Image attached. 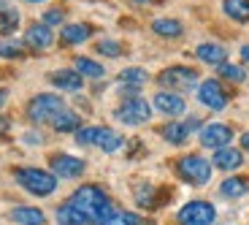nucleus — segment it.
Listing matches in <instances>:
<instances>
[{
  "label": "nucleus",
  "instance_id": "13",
  "mask_svg": "<svg viewBox=\"0 0 249 225\" xmlns=\"http://www.w3.org/2000/svg\"><path fill=\"white\" fill-rule=\"evenodd\" d=\"M200 122L198 119H187V122H168V125L162 128V138L168 141V144H184L190 133L198 128Z\"/></svg>",
  "mask_w": 249,
  "mask_h": 225
},
{
  "label": "nucleus",
  "instance_id": "4",
  "mask_svg": "<svg viewBox=\"0 0 249 225\" xmlns=\"http://www.w3.org/2000/svg\"><path fill=\"white\" fill-rule=\"evenodd\" d=\"M176 174L190 185H206L212 179V163L200 155H187L176 163Z\"/></svg>",
  "mask_w": 249,
  "mask_h": 225
},
{
  "label": "nucleus",
  "instance_id": "18",
  "mask_svg": "<svg viewBox=\"0 0 249 225\" xmlns=\"http://www.w3.org/2000/svg\"><path fill=\"white\" fill-rule=\"evenodd\" d=\"M49 125L54 128L57 133H73V131H79L81 119H79V114H76V112H68V109H62V112L49 122Z\"/></svg>",
  "mask_w": 249,
  "mask_h": 225
},
{
  "label": "nucleus",
  "instance_id": "11",
  "mask_svg": "<svg viewBox=\"0 0 249 225\" xmlns=\"http://www.w3.org/2000/svg\"><path fill=\"white\" fill-rule=\"evenodd\" d=\"M52 41H54V33H52V27H46L44 22L30 25V27H27V33H25V44L30 46V49H36V52L49 49Z\"/></svg>",
  "mask_w": 249,
  "mask_h": 225
},
{
  "label": "nucleus",
  "instance_id": "15",
  "mask_svg": "<svg viewBox=\"0 0 249 225\" xmlns=\"http://www.w3.org/2000/svg\"><path fill=\"white\" fill-rule=\"evenodd\" d=\"M11 220L17 225H46V214L36 206H17L11 209Z\"/></svg>",
  "mask_w": 249,
  "mask_h": 225
},
{
  "label": "nucleus",
  "instance_id": "29",
  "mask_svg": "<svg viewBox=\"0 0 249 225\" xmlns=\"http://www.w3.org/2000/svg\"><path fill=\"white\" fill-rule=\"evenodd\" d=\"M100 225H146L138 214H133V212H114L108 220H103Z\"/></svg>",
  "mask_w": 249,
  "mask_h": 225
},
{
  "label": "nucleus",
  "instance_id": "23",
  "mask_svg": "<svg viewBox=\"0 0 249 225\" xmlns=\"http://www.w3.org/2000/svg\"><path fill=\"white\" fill-rule=\"evenodd\" d=\"M119 84L122 87H130V93H136L141 84H146V71L143 68H124L119 74Z\"/></svg>",
  "mask_w": 249,
  "mask_h": 225
},
{
  "label": "nucleus",
  "instance_id": "22",
  "mask_svg": "<svg viewBox=\"0 0 249 225\" xmlns=\"http://www.w3.org/2000/svg\"><path fill=\"white\" fill-rule=\"evenodd\" d=\"M247 190H249V185L241 176H231V179H225L222 185H219V193H222L225 198H241V195H247Z\"/></svg>",
  "mask_w": 249,
  "mask_h": 225
},
{
  "label": "nucleus",
  "instance_id": "5",
  "mask_svg": "<svg viewBox=\"0 0 249 225\" xmlns=\"http://www.w3.org/2000/svg\"><path fill=\"white\" fill-rule=\"evenodd\" d=\"M179 225H214L217 209L209 201H190L179 209Z\"/></svg>",
  "mask_w": 249,
  "mask_h": 225
},
{
  "label": "nucleus",
  "instance_id": "31",
  "mask_svg": "<svg viewBox=\"0 0 249 225\" xmlns=\"http://www.w3.org/2000/svg\"><path fill=\"white\" fill-rule=\"evenodd\" d=\"M219 74H222L225 79H231V81H244V79H247V71L238 68V65H231V63L219 65Z\"/></svg>",
  "mask_w": 249,
  "mask_h": 225
},
{
  "label": "nucleus",
  "instance_id": "12",
  "mask_svg": "<svg viewBox=\"0 0 249 225\" xmlns=\"http://www.w3.org/2000/svg\"><path fill=\"white\" fill-rule=\"evenodd\" d=\"M155 109L162 114H168V117H179V114H184L187 103L181 95L171 93V90H162V93L155 95Z\"/></svg>",
  "mask_w": 249,
  "mask_h": 225
},
{
  "label": "nucleus",
  "instance_id": "10",
  "mask_svg": "<svg viewBox=\"0 0 249 225\" xmlns=\"http://www.w3.org/2000/svg\"><path fill=\"white\" fill-rule=\"evenodd\" d=\"M233 141V131L222 122H214V125H206L200 131V144L209 147V150H222Z\"/></svg>",
  "mask_w": 249,
  "mask_h": 225
},
{
  "label": "nucleus",
  "instance_id": "26",
  "mask_svg": "<svg viewBox=\"0 0 249 225\" xmlns=\"http://www.w3.org/2000/svg\"><path fill=\"white\" fill-rule=\"evenodd\" d=\"M152 30L162 38H179L181 36V22H176V19H155V22H152Z\"/></svg>",
  "mask_w": 249,
  "mask_h": 225
},
{
  "label": "nucleus",
  "instance_id": "41",
  "mask_svg": "<svg viewBox=\"0 0 249 225\" xmlns=\"http://www.w3.org/2000/svg\"><path fill=\"white\" fill-rule=\"evenodd\" d=\"M0 3H6V0H0Z\"/></svg>",
  "mask_w": 249,
  "mask_h": 225
},
{
  "label": "nucleus",
  "instance_id": "40",
  "mask_svg": "<svg viewBox=\"0 0 249 225\" xmlns=\"http://www.w3.org/2000/svg\"><path fill=\"white\" fill-rule=\"evenodd\" d=\"M27 3H44V0H27Z\"/></svg>",
  "mask_w": 249,
  "mask_h": 225
},
{
  "label": "nucleus",
  "instance_id": "32",
  "mask_svg": "<svg viewBox=\"0 0 249 225\" xmlns=\"http://www.w3.org/2000/svg\"><path fill=\"white\" fill-rule=\"evenodd\" d=\"M98 131H100V128H79V131H76V141H79L81 147L95 144V138H98Z\"/></svg>",
  "mask_w": 249,
  "mask_h": 225
},
{
  "label": "nucleus",
  "instance_id": "28",
  "mask_svg": "<svg viewBox=\"0 0 249 225\" xmlns=\"http://www.w3.org/2000/svg\"><path fill=\"white\" fill-rule=\"evenodd\" d=\"M136 201H138V206H143V209L160 206V204H157V190L152 188V185H146V182L136 188Z\"/></svg>",
  "mask_w": 249,
  "mask_h": 225
},
{
  "label": "nucleus",
  "instance_id": "19",
  "mask_svg": "<svg viewBox=\"0 0 249 225\" xmlns=\"http://www.w3.org/2000/svg\"><path fill=\"white\" fill-rule=\"evenodd\" d=\"M92 36V27L89 25H68L65 30H62V44L65 46H76L81 44V41H87V38Z\"/></svg>",
  "mask_w": 249,
  "mask_h": 225
},
{
  "label": "nucleus",
  "instance_id": "2",
  "mask_svg": "<svg viewBox=\"0 0 249 225\" xmlns=\"http://www.w3.org/2000/svg\"><path fill=\"white\" fill-rule=\"evenodd\" d=\"M14 176H17V182L27 193L38 195V198H46V195H52L57 190V176L44 169H17Z\"/></svg>",
  "mask_w": 249,
  "mask_h": 225
},
{
  "label": "nucleus",
  "instance_id": "27",
  "mask_svg": "<svg viewBox=\"0 0 249 225\" xmlns=\"http://www.w3.org/2000/svg\"><path fill=\"white\" fill-rule=\"evenodd\" d=\"M19 27V11L17 8H0V36H11Z\"/></svg>",
  "mask_w": 249,
  "mask_h": 225
},
{
  "label": "nucleus",
  "instance_id": "14",
  "mask_svg": "<svg viewBox=\"0 0 249 225\" xmlns=\"http://www.w3.org/2000/svg\"><path fill=\"white\" fill-rule=\"evenodd\" d=\"M244 163V155L233 147H222V150H214V157H212V166L219 171H236L241 169Z\"/></svg>",
  "mask_w": 249,
  "mask_h": 225
},
{
  "label": "nucleus",
  "instance_id": "30",
  "mask_svg": "<svg viewBox=\"0 0 249 225\" xmlns=\"http://www.w3.org/2000/svg\"><path fill=\"white\" fill-rule=\"evenodd\" d=\"M25 55L22 44L19 41H0V57H6V60H17V57Z\"/></svg>",
  "mask_w": 249,
  "mask_h": 225
},
{
  "label": "nucleus",
  "instance_id": "16",
  "mask_svg": "<svg viewBox=\"0 0 249 225\" xmlns=\"http://www.w3.org/2000/svg\"><path fill=\"white\" fill-rule=\"evenodd\" d=\"M49 79H52V84H54V87L68 90V93H76V90H81V84H84V79H81L76 71H54Z\"/></svg>",
  "mask_w": 249,
  "mask_h": 225
},
{
  "label": "nucleus",
  "instance_id": "9",
  "mask_svg": "<svg viewBox=\"0 0 249 225\" xmlns=\"http://www.w3.org/2000/svg\"><path fill=\"white\" fill-rule=\"evenodd\" d=\"M87 163L81 157H73V155H54L52 157V174L60 176V179H76V176L84 174Z\"/></svg>",
  "mask_w": 249,
  "mask_h": 225
},
{
  "label": "nucleus",
  "instance_id": "3",
  "mask_svg": "<svg viewBox=\"0 0 249 225\" xmlns=\"http://www.w3.org/2000/svg\"><path fill=\"white\" fill-rule=\"evenodd\" d=\"M62 109H65V100H62L60 95L44 93V95H36V98L27 103V117H30V122L41 125V122H52Z\"/></svg>",
  "mask_w": 249,
  "mask_h": 225
},
{
  "label": "nucleus",
  "instance_id": "25",
  "mask_svg": "<svg viewBox=\"0 0 249 225\" xmlns=\"http://www.w3.org/2000/svg\"><path fill=\"white\" fill-rule=\"evenodd\" d=\"M222 8L236 22H249V0H225Z\"/></svg>",
  "mask_w": 249,
  "mask_h": 225
},
{
  "label": "nucleus",
  "instance_id": "37",
  "mask_svg": "<svg viewBox=\"0 0 249 225\" xmlns=\"http://www.w3.org/2000/svg\"><path fill=\"white\" fill-rule=\"evenodd\" d=\"M6 98H8V93L3 87H0V106H3V103H6Z\"/></svg>",
  "mask_w": 249,
  "mask_h": 225
},
{
  "label": "nucleus",
  "instance_id": "38",
  "mask_svg": "<svg viewBox=\"0 0 249 225\" xmlns=\"http://www.w3.org/2000/svg\"><path fill=\"white\" fill-rule=\"evenodd\" d=\"M241 57H244V63H249V46H244V49H241Z\"/></svg>",
  "mask_w": 249,
  "mask_h": 225
},
{
  "label": "nucleus",
  "instance_id": "6",
  "mask_svg": "<svg viewBox=\"0 0 249 225\" xmlns=\"http://www.w3.org/2000/svg\"><path fill=\"white\" fill-rule=\"evenodd\" d=\"M162 87H168L171 93H187L198 84V74L193 68H184V65H174V68H165L157 79Z\"/></svg>",
  "mask_w": 249,
  "mask_h": 225
},
{
  "label": "nucleus",
  "instance_id": "35",
  "mask_svg": "<svg viewBox=\"0 0 249 225\" xmlns=\"http://www.w3.org/2000/svg\"><path fill=\"white\" fill-rule=\"evenodd\" d=\"M8 131H11V122H8V117H0V136H6Z\"/></svg>",
  "mask_w": 249,
  "mask_h": 225
},
{
  "label": "nucleus",
  "instance_id": "8",
  "mask_svg": "<svg viewBox=\"0 0 249 225\" xmlns=\"http://www.w3.org/2000/svg\"><path fill=\"white\" fill-rule=\"evenodd\" d=\"M198 100L203 103V106L214 109V112H219V109L228 106V95H225L222 84H219L217 79H206L198 84Z\"/></svg>",
  "mask_w": 249,
  "mask_h": 225
},
{
  "label": "nucleus",
  "instance_id": "24",
  "mask_svg": "<svg viewBox=\"0 0 249 225\" xmlns=\"http://www.w3.org/2000/svg\"><path fill=\"white\" fill-rule=\"evenodd\" d=\"M76 74H79L81 79H84V76H87V79H100L106 71H103L100 63H95L89 57H76Z\"/></svg>",
  "mask_w": 249,
  "mask_h": 225
},
{
  "label": "nucleus",
  "instance_id": "39",
  "mask_svg": "<svg viewBox=\"0 0 249 225\" xmlns=\"http://www.w3.org/2000/svg\"><path fill=\"white\" fill-rule=\"evenodd\" d=\"M133 3H152V0H133Z\"/></svg>",
  "mask_w": 249,
  "mask_h": 225
},
{
  "label": "nucleus",
  "instance_id": "20",
  "mask_svg": "<svg viewBox=\"0 0 249 225\" xmlns=\"http://www.w3.org/2000/svg\"><path fill=\"white\" fill-rule=\"evenodd\" d=\"M57 223L60 225H87L89 220H87V214H81L73 204H62V206L57 209Z\"/></svg>",
  "mask_w": 249,
  "mask_h": 225
},
{
  "label": "nucleus",
  "instance_id": "21",
  "mask_svg": "<svg viewBox=\"0 0 249 225\" xmlns=\"http://www.w3.org/2000/svg\"><path fill=\"white\" fill-rule=\"evenodd\" d=\"M95 147H100L103 152H117L122 147V136L111 128H100L98 131V138H95Z\"/></svg>",
  "mask_w": 249,
  "mask_h": 225
},
{
  "label": "nucleus",
  "instance_id": "1",
  "mask_svg": "<svg viewBox=\"0 0 249 225\" xmlns=\"http://www.w3.org/2000/svg\"><path fill=\"white\" fill-rule=\"evenodd\" d=\"M68 204H73L81 214H87V220H95L98 225L117 212L114 204H111V198L106 195V190L98 188V185H81V188L71 195Z\"/></svg>",
  "mask_w": 249,
  "mask_h": 225
},
{
  "label": "nucleus",
  "instance_id": "36",
  "mask_svg": "<svg viewBox=\"0 0 249 225\" xmlns=\"http://www.w3.org/2000/svg\"><path fill=\"white\" fill-rule=\"evenodd\" d=\"M241 147H244V150L249 152V131H247V133H244V136H241Z\"/></svg>",
  "mask_w": 249,
  "mask_h": 225
},
{
  "label": "nucleus",
  "instance_id": "7",
  "mask_svg": "<svg viewBox=\"0 0 249 225\" xmlns=\"http://www.w3.org/2000/svg\"><path fill=\"white\" fill-rule=\"evenodd\" d=\"M149 117H152V109L143 98H127L117 109V119L124 122V125H143Z\"/></svg>",
  "mask_w": 249,
  "mask_h": 225
},
{
  "label": "nucleus",
  "instance_id": "17",
  "mask_svg": "<svg viewBox=\"0 0 249 225\" xmlns=\"http://www.w3.org/2000/svg\"><path fill=\"white\" fill-rule=\"evenodd\" d=\"M195 55H198V60H203V63H209V65H222L225 60H228V52L219 44H200L198 49H195Z\"/></svg>",
  "mask_w": 249,
  "mask_h": 225
},
{
  "label": "nucleus",
  "instance_id": "33",
  "mask_svg": "<svg viewBox=\"0 0 249 225\" xmlns=\"http://www.w3.org/2000/svg\"><path fill=\"white\" fill-rule=\"evenodd\" d=\"M98 52L100 55H106V57H119L122 55V44H117V41H100Z\"/></svg>",
  "mask_w": 249,
  "mask_h": 225
},
{
  "label": "nucleus",
  "instance_id": "34",
  "mask_svg": "<svg viewBox=\"0 0 249 225\" xmlns=\"http://www.w3.org/2000/svg\"><path fill=\"white\" fill-rule=\"evenodd\" d=\"M62 19H65V11H62V8H52V11L44 14V25L46 27H54V25H60Z\"/></svg>",
  "mask_w": 249,
  "mask_h": 225
}]
</instances>
